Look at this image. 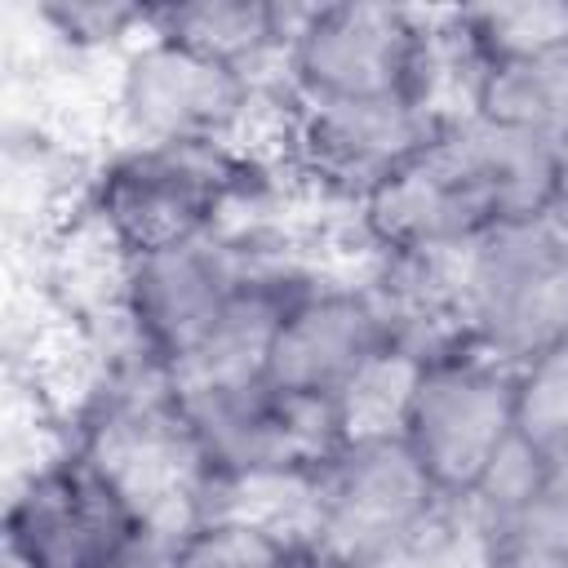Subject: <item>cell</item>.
<instances>
[{
	"label": "cell",
	"instance_id": "ba28073f",
	"mask_svg": "<svg viewBox=\"0 0 568 568\" xmlns=\"http://www.w3.org/2000/svg\"><path fill=\"white\" fill-rule=\"evenodd\" d=\"M253 75L200 58L164 36H146L120 58L111 124L120 146H182V142H240L262 93Z\"/></svg>",
	"mask_w": 568,
	"mask_h": 568
},
{
	"label": "cell",
	"instance_id": "9a60e30c",
	"mask_svg": "<svg viewBox=\"0 0 568 568\" xmlns=\"http://www.w3.org/2000/svg\"><path fill=\"white\" fill-rule=\"evenodd\" d=\"M457 27L466 31L479 62L506 67L568 49V0H519V4H466L457 9Z\"/></svg>",
	"mask_w": 568,
	"mask_h": 568
},
{
	"label": "cell",
	"instance_id": "277c9868",
	"mask_svg": "<svg viewBox=\"0 0 568 568\" xmlns=\"http://www.w3.org/2000/svg\"><path fill=\"white\" fill-rule=\"evenodd\" d=\"M4 555L13 568H151L169 546L80 448L62 444L13 488Z\"/></svg>",
	"mask_w": 568,
	"mask_h": 568
},
{
	"label": "cell",
	"instance_id": "9c48e42d",
	"mask_svg": "<svg viewBox=\"0 0 568 568\" xmlns=\"http://www.w3.org/2000/svg\"><path fill=\"white\" fill-rule=\"evenodd\" d=\"M515 435V368L466 346L422 364L404 444L444 497H466Z\"/></svg>",
	"mask_w": 568,
	"mask_h": 568
},
{
	"label": "cell",
	"instance_id": "5b68a950",
	"mask_svg": "<svg viewBox=\"0 0 568 568\" xmlns=\"http://www.w3.org/2000/svg\"><path fill=\"white\" fill-rule=\"evenodd\" d=\"M444 493L404 439L337 444L315 470V515L302 546L306 568H390Z\"/></svg>",
	"mask_w": 568,
	"mask_h": 568
},
{
	"label": "cell",
	"instance_id": "7402d4cb",
	"mask_svg": "<svg viewBox=\"0 0 568 568\" xmlns=\"http://www.w3.org/2000/svg\"><path fill=\"white\" fill-rule=\"evenodd\" d=\"M302 568H306V564H302Z\"/></svg>",
	"mask_w": 568,
	"mask_h": 568
},
{
	"label": "cell",
	"instance_id": "ac0fdd59",
	"mask_svg": "<svg viewBox=\"0 0 568 568\" xmlns=\"http://www.w3.org/2000/svg\"><path fill=\"white\" fill-rule=\"evenodd\" d=\"M501 568H568V470H550L546 484L493 528Z\"/></svg>",
	"mask_w": 568,
	"mask_h": 568
},
{
	"label": "cell",
	"instance_id": "3957f363",
	"mask_svg": "<svg viewBox=\"0 0 568 568\" xmlns=\"http://www.w3.org/2000/svg\"><path fill=\"white\" fill-rule=\"evenodd\" d=\"M302 257L297 240L266 222H231L209 235L129 257L120 320L142 351L173 368L231 306V297L271 271L275 262Z\"/></svg>",
	"mask_w": 568,
	"mask_h": 568
},
{
	"label": "cell",
	"instance_id": "8fae6325",
	"mask_svg": "<svg viewBox=\"0 0 568 568\" xmlns=\"http://www.w3.org/2000/svg\"><path fill=\"white\" fill-rule=\"evenodd\" d=\"M382 351H390V333L368 284L320 280L293 302L288 320L280 324L262 377L293 399L333 408L337 390Z\"/></svg>",
	"mask_w": 568,
	"mask_h": 568
},
{
	"label": "cell",
	"instance_id": "4fadbf2b",
	"mask_svg": "<svg viewBox=\"0 0 568 568\" xmlns=\"http://www.w3.org/2000/svg\"><path fill=\"white\" fill-rule=\"evenodd\" d=\"M306 4L280 0H182L151 4V36L235 67L257 84H284V58Z\"/></svg>",
	"mask_w": 568,
	"mask_h": 568
},
{
	"label": "cell",
	"instance_id": "30bf717a",
	"mask_svg": "<svg viewBox=\"0 0 568 568\" xmlns=\"http://www.w3.org/2000/svg\"><path fill=\"white\" fill-rule=\"evenodd\" d=\"M173 390L213 479L320 470V462L342 444L328 404L293 399L266 377Z\"/></svg>",
	"mask_w": 568,
	"mask_h": 568
},
{
	"label": "cell",
	"instance_id": "2e32d148",
	"mask_svg": "<svg viewBox=\"0 0 568 568\" xmlns=\"http://www.w3.org/2000/svg\"><path fill=\"white\" fill-rule=\"evenodd\" d=\"M422 377V359L404 355V351H382L373 355L333 399V422L342 444L351 439H399L408 408H413V390Z\"/></svg>",
	"mask_w": 568,
	"mask_h": 568
},
{
	"label": "cell",
	"instance_id": "6da1fadb",
	"mask_svg": "<svg viewBox=\"0 0 568 568\" xmlns=\"http://www.w3.org/2000/svg\"><path fill=\"white\" fill-rule=\"evenodd\" d=\"M271 178L231 142L115 146L84 186V213L124 257H142L231 226L235 209H262Z\"/></svg>",
	"mask_w": 568,
	"mask_h": 568
},
{
	"label": "cell",
	"instance_id": "e0dca14e",
	"mask_svg": "<svg viewBox=\"0 0 568 568\" xmlns=\"http://www.w3.org/2000/svg\"><path fill=\"white\" fill-rule=\"evenodd\" d=\"M515 435L550 470H568V342L515 368Z\"/></svg>",
	"mask_w": 568,
	"mask_h": 568
},
{
	"label": "cell",
	"instance_id": "7c38bea8",
	"mask_svg": "<svg viewBox=\"0 0 568 568\" xmlns=\"http://www.w3.org/2000/svg\"><path fill=\"white\" fill-rule=\"evenodd\" d=\"M448 173L475 195L493 226L555 213L568 191V155L528 129L466 111L448 120L430 146Z\"/></svg>",
	"mask_w": 568,
	"mask_h": 568
},
{
	"label": "cell",
	"instance_id": "ffe728a7",
	"mask_svg": "<svg viewBox=\"0 0 568 568\" xmlns=\"http://www.w3.org/2000/svg\"><path fill=\"white\" fill-rule=\"evenodd\" d=\"M36 22L71 53H115L120 58L151 36V4L124 0H44Z\"/></svg>",
	"mask_w": 568,
	"mask_h": 568
},
{
	"label": "cell",
	"instance_id": "52a82bcc",
	"mask_svg": "<svg viewBox=\"0 0 568 568\" xmlns=\"http://www.w3.org/2000/svg\"><path fill=\"white\" fill-rule=\"evenodd\" d=\"M435 9H399L368 0L306 4L284 58V89L293 98L359 102L417 98L426 75Z\"/></svg>",
	"mask_w": 568,
	"mask_h": 568
},
{
	"label": "cell",
	"instance_id": "7a4b0ae2",
	"mask_svg": "<svg viewBox=\"0 0 568 568\" xmlns=\"http://www.w3.org/2000/svg\"><path fill=\"white\" fill-rule=\"evenodd\" d=\"M462 324L475 351L519 368L568 342V217L501 222L457 253Z\"/></svg>",
	"mask_w": 568,
	"mask_h": 568
},
{
	"label": "cell",
	"instance_id": "d6986e66",
	"mask_svg": "<svg viewBox=\"0 0 568 568\" xmlns=\"http://www.w3.org/2000/svg\"><path fill=\"white\" fill-rule=\"evenodd\" d=\"M160 568H302V550L240 519H200L169 546Z\"/></svg>",
	"mask_w": 568,
	"mask_h": 568
},
{
	"label": "cell",
	"instance_id": "8992f818",
	"mask_svg": "<svg viewBox=\"0 0 568 568\" xmlns=\"http://www.w3.org/2000/svg\"><path fill=\"white\" fill-rule=\"evenodd\" d=\"M444 124L448 120L417 98L324 102L288 93L284 164L320 200L355 213L390 178L417 164L435 146Z\"/></svg>",
	"mask_w": 568,
	"mask_h": 568
},
{
	"label": "cell",
	"instance_id": "44dd1931",
	"mask_svg": "<svg viewBox=\"0 0 568 568\" xmlns=\"http://www.w3.org/2000/svg\"><path fill=\"white\" fill-rule=\"evenodd\" d=\"M546 475H550V466L519 439V435H510V444L488 462V470L475 479V488L462 497L479 519H484V528L493 532L497 524H506L541 484H546Z\"/></svg>",
	"mask_w": 568,
	"mask_h": 568
},
{
	"label": "cell",
	"instance_id": "5bb4252c",
	"mask_svg": "<svg viewBox=\"0 0 568 568\" xmlns=\"http://www.w3.org/2000/svg\"><path fill=\"white\" fill-rule=\"evenodd\" d=\"M475 111L528 129L568 155V49L493 67L484 75Z\"/></svg>",
	"mask_w": 568,
	"mask_h": 568
}]
</instances>
